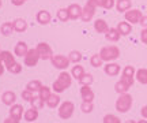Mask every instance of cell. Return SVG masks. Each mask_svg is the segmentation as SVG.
Wrapping results in <instances>:
<instances>
[{"label":"cell","instance_id":"obj_19","mask_svg":"<svg viewBox=\"0 0 147 123\" xmlns=\"http://www.w3.org/2000/svg\"><path fill=\"white\" fill-rule=\"evenodd\" d=\"M23 118H25V120L29 123L36 122L37 119H38V109H36V108H33V107L26 109L25 113H23Z\"/></svg>","mask_w":147,"mask_h":123},{"label":"cell","instance_id":"obj_6","mask_svg":"<svg viewBox=\"0 0 147 123\" xmlns=\"http://www.w3.org/2000/svg\"><path fill=\"white\" fill-rule=\"evenodd\" d=\"M135 74H136V70L134 66H125L123 69V75H121L120 80L123 82H125L129 88H132L134 82H135Z\"/></svg>","mask_w":147,"mask_h":123},{"label":"cell","instance_id":"obj_24","mask_svg":"<svg viewBox=\"0 0 147 123\" xmlns=\"http://www.w3.org/2000/svg\"><path fill=\"white\" fill-rule=\"evenodd\" d=\"M12 25H14V30L18 33H23L27 30V22L22 18H16L15 21L12 22Z\"/></svg>","mask_w":147,"mask_h":123},{"label":"cell","instance_id":"obj_47","mask_svg":"<svg viewBox=\"0 0 147 123\" xmlns=\"http://www.w3.org/2000/svg\"><path fill=\"white\" fill-rule=\"evenodd\" d=\"M5 71V66L4 63H3V60H1V58H0V75H3Z\"/></svg>","mask_w":147,"mask_h":123},{"label":"cell","instance_id":"obj_41","mask_svg":"<svg viewBox=\"0 0 147 123\" xmlns=\"http://www.w3.org/2000/svg\"><path fill=\"white\" fill-rule=\"evenodd\" d=\"M104 1H105V0H87L86 3L94 5L95 8H97V7H104Z\"/></svg>","mask_w":147,"mask_h":123},{"label":"cell","instance_id":"obj_35","mask_svg":"<svg viewBox=\"0 0 147 123\" xmlns=\"http://www.w3.org/2000/svg\"><path fill=\"white\" fill-rule=\"evenodd\" d=\"M82 58H83V55L80 54L79 51H71L68 54V59H69V62L71 63H79L80 60H82Z\"/></svg>","mask_w":147,"mask_h":123},{"label":"cell","instance_id":"obj_8","mask_svg":"<svg viewBox=\"0 0 147 123\" xmlns=\"http://www.w3.org/2000/svg\"><path fill=\"white\" fill-rule=\"evenodd\" d=\"M124 16H125L127 22H129L131 25H136V23L140 22L143 14L139 8H131V10H128L127 12H124Z\"/></svg>","mask_w":147,"mask_h":123},{"label":"cell","instance_id":"obj_13","mask_svg":"<svg viewBox=\"0 0 147 123\" xmlns=\"http://www.w3.org/2000/svg\"><path fill=\"white\" fill-rule=\"evenodd\" d=\"M104 71H105L106 75L109 77H116V75L120 74L121 67L119 63H115V62H109V63L104 64Z\"/></svg>","mask_w":147,"mask_h":123},{"label":"cell","instance_id":"obj_11","mask_svg":"<svg viewBox=\"0 0 147 123\" xmlns=\"http://www.w3.org/2000/svg\"><path fill=\"white\" fill-rule=\"evenodd\" d=\"M95 15V7L94 5L86 3L84 7L82 8V15H80V19L83 22H90Z\"/></svg>","mask_w":147,"mask_h":123},{"label":"cell","instance_id":"obj_44","mask_svg":"<svg viewBox=\"0 0 147 123\" xmlns=\"http://www.w3.org/2000/svg\"><path fill=\"white\" fill-rule=\"evenodd\" d=\"M3 123H19V120H16V119H12L11 116H8V118H5L4 120H3Z\"/></svg>","mask_w":147,"mask_h":123},{"label":"cell","instance_id":"obj_34","mask_svg":"<svg viewBox=\"0 0 147 123\" xmlns=\"http://www.w3.org/2000/svg\"><path fill=\"white\" fill-rule=\"evenodd\" d=\"M78 81L80 85H91L93 81H94V77H93V74H90V73H84Z\"/></svg>","mask_w":147,"mask_h":123},{"label":"cell","instance_id":"obj_29","mask_svg":"<svg viewBox=\"0 0 147 123\" xmlns=\"http://www.w3.org/2000/svg\"><path fill=\"white\" fill-rule=\"evenodd\" d=\"M84 73H86V71H84L83 66H80L79 63H76L72 69H71V75H72V78H75V80H79Z\"/></svg>","mask_w":147,"mask_h":123},{"label":"cell","instance_id":"obj_28","mask_svg":"<svg viewBox=\"0 0 147 123\" xmlns=\"http://www.w3.org/2000/svg\"><path fill=\"white\" fill-rule=\"evenodd\" d=\"M41 88H42V82L40 80H33L26 85V89H29L33 93H38Z\"/></svg>","mask_w":147,"mask_h":123},{"label":"cell","instance_id":"obj_42","mask_svg":"<svg viewBox=\"0 0 147 123\" xmlns=\"http://www.w3.org/2000/svg\"><path fill=\"white\" fill-rule=\"evenodd\" d=\"M140 41L147 45V27H143L142 32H140Z\"/></svg>","mask_w":147,"mask_h":123},{"label":"cell","instance_id":"obj_31","mask_svg":"<svg viewBox=\"0 0 147 123\" xmlns=\"http://www.w3.org/2000/svg\"><path fill=\"white\" fill-rule=\"evenodd\" d=\"M51 94H52V88L45 86V85H42V88L40 89V92H38V96L41 97L45 103H47V100L49 99V96H51Z\"/></svg>","mask_w":147,"mask_h":123},{"label":"cell","instance_id":"obj_15","mask_svg":"<svg viewBox=\"0 0 147 123\" xmlns=\"http://www.w3.org/2000/svg\"><path fill=\"white\" fill-rule=\"evenodd\" d=\"M82 8L83 7H80L79 4H76V3H72V4L68 5V15H69V19H78V18H80V15H82Z\"/></svg>","mask_w":147,"mask_h":123},{"label":"cell","instance_id":"obj_50","mask_svg":"<svg viewBox=\"0 0 147 123\" xmlns=\"http://www.w3.org/2000/svg\"><path fill=\"white\" fill-rule=\"evenodd\" d=\"M33 123H36V122H33Z\"/></svg>","mask_w":147,"mask_h":123},{"label":"cell","instance_id":"obj_18","mask_svg":"<svg viewBox=\"0 0 147 123\" xmlns=\"http://www.w3.org/2000/svg\"><path fill=\"white\" fill-rule=\"evenodd\" d=\"M29 47H27V44L25 41H18V44L15 45V48H14V54L15 56H19V58H25V55L29 52Z\"/></svg>","mask_w":147,"mask_h":123},{"label":"cell","instance_id":"obj_26","mask_svg":"<svg viewBox=\"0 0 147 123\" xmlns=\"http://www.w3.org/2000/svg\"><path fill=\"white\" fill-rule=\"evenodd\" d=\"M135 80H136L139 84H142V85H147V69H139V70H136Z\"/></svg>","mask_w":147,"mask_h":123},{"label":"cell","instance_id":"obj_33","mask_svg":"<svg viewBox=\"0 0 147 123\" xmlns=\"http://www.w3.org/2000/svg\"><path fill=\"white\" fill-rule=\"evenodd\" d=\"M90 64H91L93 67H95V69H98V67H101V66H104V60L101 59L100 54L91 55V58H90Z\"/></svg>","mask_w":147,"mask_h":123},{"label":"cell","instance_id":"obj_43","mask_svg":"<svg viewBox=\"0 0 147 123\" xmlns=\"http://www.w3.org/2000/svg\"><path fill=\"white\" fill-rule=\"evenodd\" d=\"M140 115H142V118L147 119V105H143L142 109H140Z\"/></svg>","mask_w":147,"mask_h":123},{"label":"cell","instance_id":"obj_21","mask_svg":"<svg viewBox=\"0 0 147 123\" xmlns=\"http://www.w3.org/2000/svg\"><path fill=\"white\" fill-rule=\"evenodd\" d=\"M117 30H119V33H120L121 36H128L132 32V25L127 21H121L117 25Z\"/></svg>","mask_w":147,"mask_h":123},{"label":"cell","instance_id":"obj_30","mask_svg":"<svg viewBox=\"0 0 147 123\" xmlns=\"http://www.w3.org/2000/svg\"><path fill=\"white\" fill-rule=\"evenodd\" d=\"M131 88L127 85L125 82H123V81H117L115 84V90L119 93V94H123V93H128V90H129Z\"/></svg>","mask_w":147,"mask_h":123},{"label":"cell","instance_id":"obj_23","mask_svg":"<svg viewBox=\"0 0 147 123\" xmlns=\"http://www.w3.org/2000/svg\"><path fill=\"white\" fill-rule=\"evenodd\" d=\"M132 1L131 0H117L116 1V8L119 12H127L128 10H131Z\"/></svg>","mask_w":147,"mask_h":123},{"label":"cell","instance_id":"obj_22","mask_svg":"<svg viewBox=\"0 0 147 123\" xmlns=\"http://www.w3.org/2000/svg\"><path fill=\"white\" fill-rule=\"evenodd\" d=\"M120 37H121V34L119 33L117 27H110L109 30H108V33L105 34V38L108 41H110V43H117L120 40Z\"/></svg>","mask_w":147,"mask_h":123},{"label":"cell","instance_id":"obj_7","mask_svg":"<svg viewBox=\"0 0 147 123\" xmlns=\"http://www.w3.org/2000/svg\"><path fill=\"white\" fill-rule=\"evenodd\" d=\"M51 62H52L53 67H56V69H59V70L68 69L69 63H71L68 59V56H64V55H53L52 58H51Z\"/></svg>","mask_w":147,"mask_h":123},{"label":"cell","instance_id":"obj_14","mask_svg":"<svg viewBox=\"0 0 147 123\" xmlns=\"http://www.w3.org/2000/svg\"><path fill=\"white\" fill-rule=\"evenodd\" d=\"M8 116H11L12 119H16V120H19L21 122L22 118H23V113H25V111H23V107H22L21 104H14V105H11L10 107V111H8Z\"/></svg>","mask_w":147,"mask_h":123},{"label":"cell","instance_id":"obj_32","mask_svg":"<svg viewBox=\"0 0 147 123\" xmlns=\"http://www.w3.org/2000/svg\"><path fill=\"white\" fill-rule=\"evenodd\" d=\"M30 104H32V107H33V108H36V109H38V111H40L41 108H44V105H45L47 103L44 101V100H42L41 97H40L38 94H37V96H34V97L32 99V101H30Z\"/></svg>","mask_w":147,"mask_h":123},{"label":"cell","instance_id":"obj_5","mask_svg":"<svg viewBox=\"0 0 147 123\" xmlns=\"http://www.w3.org/2000/svg\"><path fill=\"white\" fill-rule=\"evenodd\" d=\"M74 111H75V104L72 101H63L60 105H59V109H57V113L61 119H69L71 116L74 115Z\"/></svg>","mask_w":147,"mask_h":123},{"label":"cell","instance_id":"obj_16","mask_svg":"<svg viewBox=\"0 0 147 123\" xmlns=\"http://www.w3.org/2000/svg\"><path fill=\"white\" fill-rule=\"evenodd\" d=\"M15 101H16V94L12 90H7L1 94V103H3L4 105L11 107V105L15 104Z\"/></svg>","mask_w":147,"mask_h":123},{"label":"cell","instance_id":"obj_48","mask_svg":"<svg viewBox=\"0 0 147 123\" xmlns=\"http://www.w3.org/2000/svg\"><path fill=\"white\" fill-rule=\"evenodd\" d=\"M136 123H147V119H144V118H142L140 120H138Z\"/></svg>","mask_w":147,"mask_h":123},{"label":"cell","instance_id":"obj_37","mask_svg":"<svg viewBox=\"0 0 147 123\" xmlns=\"http://www.w3.org/2000/svg\"><path fill=\"white\" fill-rule=\"evenodd\" d=\"M56 16H57V19H59L60 22H67V21L69 19L68 10H67V8H60V10L57 11Z\"/></svg>","mask_w":147,"mask_h":123},{"label":"cell","instance_id":"obj_51","mask_svg":"<svg viewBox=\"0 0 147 123\" xmlns=\"http://www.w3.org/2000/svg\"><path fill=\"white\" fill-rule=\"evenodd\" d=\"M26 1H27V0H26Z\"/></svg>","mask_w":147,"mask_h":123},{"label":"cell","instance_id":"obj_20","mask_svg":"<svg viewBox=\"0 0 147 123\" xmlns=\"http://www.w3.org/2000/svg\"><path fill=\"white\" fill-rule=\"evenodd\" d=\"M94 29L97 33H102V34H106L108 33V30H109L110 27L108 26V23H106L105 19H97V21L94 22Z\"/></svg>","mask_w":147,"mask_h":123},{"label":"cell","instance_id":"obj_49","mask_svg":"<svg viewBox=\"0 0 147 123\" xmlns=\"http://www.w3.org/2000/svg\"><path fill=\"white\" fill-rule=\"evenodd\" d=\"M125 123H136V122H135V120H132V119H131V120H127Z\"/></svg>","mask_w":147,"mask_h":123},{"label":"cell","instance_id":"obj_38","mask_svg":"<svg viewBox=\"0 0 147 123\" xmlns=\"http://www.w3.org/2000/svg\"><path fill=\"white\" fill-rule=\"evenodd\" d=\"M80 109H82V112L83 113H90V112H93V109H94V104H93V103L83 101L82 103V105H80Z\"/></svg>","mask_w":147,"mask_h":123},{"label":"cell","instance_id":"obj_1","mask_svg":"<svg viewBox=\"0 0 147 123\" xmlns=\"http://www.w3.org/2000/svg\"><path fill=\"white\" fill-rule=\"evenodd\" d=\"M72 85V75L68 71H61L60 75L57 77V80L53 82L52 89L55 93H63L68 89L69 86Z\"/></svg>","mask_w":147,"mask_h":123},{"label":"cell","instance_id":"obj_36","mask_svg":"<svg viewBox=\"0 0 147 123\" xmlns=\"http://www.w3.org/2000/svg\"><path fill=\"white\" fill-rule=\"evenodd\" d=\"M104 123H123L121 119L117 116V115H113V113H106L104 119H102Z\"/></svg>","mask_w":147,"mask_h":123},{"label":"cell","instance_id":"obj_4","mask_svg":"<svg viewBox=\"0 0 147 123\" xmlns=\"http://www.w3.org/2000/svg\"><path fill=\"white\" fill-rule=\"evenodd\" d=\"M100 56H101V59L104 60V62H106V63L115 62L116 59L120 58V49H119V47H116V45H108V47L101 48Z\"/></svg>","mask_w":147,"mask_h":123},{"label":"cell","instance_id":"obj_10","mask_svg":"<svg viewBox=\"0 0 147 123\" xmlns=\"http://www.w3.org/2000/svg\"><path fill=\"white\" fill-rule=\"evenodd\" d=\"M40 59H41V58H40V55H38L37 48H30L29 52L25 55V66H27V67H34V66H37V63H38Z\"/></svg>","mask_w":147,"mask_h":123},{"label":"cell","instance_id":"obj_2","mask_svg":"<svg viewBox=\"0 0 147 123\" xmlns=\"http://www.w3.org/2000/svg\"><path fill=\"white\" fill-rule=\"evenodd\" d=\"M0 58L5 66V70H8L11 74H21L22 66L15 60L14 55L10 51H0Z\"/></svg>","mask_w":147,"mask_h":123},{"label":"cell","instance_id":"obj_45","mask_svg":"<svg viewBox=\"0 0 147 123\" xmlns=\"http://www.w3.org/2000/svg\"><path fill=\"white\" fill-rule=\"evenodd\" d=\"M140 25H142V27H147V15H143L142 19H140V22H139Z\"/></svg>","mask_w":147,"mask_h":123},{"label":"cell","instance_id":"obj_12","mask_svg":"<svg viewBox=\"0 0 147 123\" xmlns=\"http://www.w3.org/2000/svg\"><path fill=\"white\" fill-rule=\"evenodd\" d=\"M80 97L86 103H93L95 99V93L90 88V85H82V88H80Z\"/></svg>","mask_w":147,"mask_h":123},{"label":"cell","instance_id":"obj_40","mask_svg":"<svg viewBox=\"0 0 147 123\" xmlns=\"http://www.w3.org/2000/svg\"><path fill=\"white\" fill-rule=\"evenodd\" d=\"M115 5H116L115 0H105V1H104V7H102V8H105V10H112Z\"/></svg>","mask_w":147,"mask_h":123},{"label":"cell","instance_id":"obj_46","mask_svg":"<svg viewBox=\"0 0 147 123\" xmlns=\"http://www.w3.org/2000/svg\"><path fill=\"white\" fill-rule=\"evenodd\" d=\"M25 1H26V0H11V3L14 5H18V7L22 4H25Z\"/></svg>","mask_w":147,"mask_h":123},{"label":"cell","instance_id":"obj_3","mask_svg":"<svg viewBox=\"0 0 147 123\" xmlns=\"http://www.w3.org/2000/svg\"><path fill=\"white\" fill-rule=\"evenodd\" d=\"M132 104H134V97L129 93H123L119 94L116 100V109L120 113H127L132 108Z\"/></svg>","mask_w":147,"mask_h":123},{"label":"cell","instance_id":"obj_17","mask_svg":"<svg viewBox=\"0 0 147 123\" xmlns=\"http://www.w3.org/2000/svg\"><path fill=\"white\" fill-rule=\"evenodd\" d=\"M52 21V15L51 12H48L47 10H40L37 14V22L40 25H49Z\"/></svg>","mask_w":147,"mask_h":123},{"label":"cell","instance_id":"obj_25","mask_svg":"<svg viewBox=\"0 0 147 123\" xmlns=\"http://www.w3.org/2000/svg\"><path fill=\"white\" fill-rule=\"evenodd\" d=\"M47 105L49 108H57L60 105V96L59 93H52L49 99L47 100Z\"/></svg>","mask_w":147,"mask_h":123},{"label":"cell","instance_id":"obj_39","mask_svg":"<svg viewBox=\"0 0 147 123\" xmlns=\"http://www.w3.org/2000/svg\"><path fill=\"white\" fill-rule=\"evenodd\" d=\"M22 99H23V100H25V101H32V99L33 97H34V93H33V92H30L29 90V89H25V90L22 92Z\"/></svg>","mask_w":147,"mask_h":123},{"label":"cell","instance_id":"obj_9","mask_svg":"<svg viewBox=\"0 0 147 123\" xmlns=\"http://www.w3.org/2000/svg\"><path fill=\"white\" fill-rule=\"evenodd\" d=\"M37 51H38V55L41 60H51V58L53 56V52H52V48L51 45L47 43H38L37 44Z\"/></svg>","mask_w":147,"mask_h":123},{"label":"cell","instance_id":"obj_27","mask_svg":"<svg viewBox=\"0 0 147 123\" xmlns=\"http://www.w3.org/2000/svg\"><path fill=\"white\" fill-rule=\"evenodd\" d=\"M14 32V25H12V22H4L1 26H0V33L5 36V37H8L11 36Z\"/></svg>","mask_w":147,"mask_h":123}]
</instances>
